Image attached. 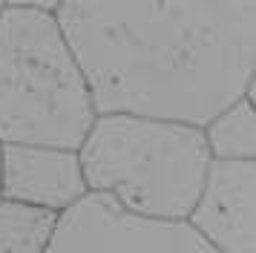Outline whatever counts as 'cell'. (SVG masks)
I'll return each mask as SVG.
<instances>
[{
    "mask_svg": "<svg viewBox=\"0 0 256 253\" xmlns=\"http://www.w3.org/2000/svg\"><path fill=\"white\" fill-rule=\"evenodd\" d=\"M95 115L204 126L254 98L256 3H58Z\"/></svg>",
    "mask_w": 256,
    "mask_h": 253,
    "instance_id": "cell-1",
    "label": "cell"
},
{
    "mask_svg": "<svg viewBox=\"0 0 256 253\" xmlns=\"http://www.w3.org/2000/svg\"><path fill=\"white\" fill-rule=\"evenodd\" d=\"M254 161H210L187 224L219 253L254 248Z\"/></svg>",
    "mask_w": 256,
    "mask_h": 253,
    "instance_id": "cell-5",
    "label": "cell"
},
{
    "mask_svg": "<svg viewBox=\"0 0 256 253\" xmlns=\"http://www.w3.org/2000/svg\"><path fill=\"white\" fill-rule=\"evenodd\" d=\"M46 253H219L187 222H156L86 193L60 213Z\"/></svg>",
    "mask_w": 256,
    "mask_h": 253,
    "instance_id": "cell-4",
    "label": "cell"
},
{
    "mask_svg": "<svg viewBox=\"0 0 256 253\" xmlns=\"http://www.w3.org/2000/svg\"><path fill=\"white\" fill-rule=\"evenodd\" d=\"M86 196L78 152L52 147L0 144V198L66 213Z\"/></svg>",
    "mask_w": 256,
    "mask_h": 253,
    "instance_id": "cell-6",
    "label": "cell"
},
{
    "mask_svg": "<svg viewBox=\"0 0 256 253\" xmlns=\"http://www.w3.org/2000/svg\"><path fill=\"white\" fill-rule=\"evenodd\" d=\"M254 98H242L224 112H219L202 132L208 141V152L213 161H254Z\"/></svg>",
    "mask_w": 256,
    "mask_h": 253,
    "instance_id": "cell-8",
    "label": "cell"
},
{
    "mask_svg": "<svg viewBox=\"0 0 256 253\" xmlns=\"http://www.w3.org/2000/svg\"><path fill=\"white\" fill-rule=\"evenodd\" d=\"M55 9L58 3L0 9V144L78 152L95 121Z\"/></svg>",
    "mask_w": 256,
    "mask_h": 253,
    "instance_id": "cell-2",
    "label": "cell"
},
{
    "mask_svg": "<svg viewBox=\"0 0 256 253\" xmlns=\"http://www.w3.org/2000/svg\"><path fill=\"white\" fill-rule=\"evenodd\" d=\"M0 9H3V3H0Z\"/></svg>",
    "mask_w": 256,
    "mask_h": 253,
    "instance_id": "cell-9",
    "label": "cell"
},
{
    "mask_svg": "<svg viewBox=\"0 0 256 253\" xmlns=\"http://www.w3.org/2000/svg\"><path fill=\"white\" fill-rule=\"evenodd\" d=\"M58 218V213L0 198V253H46Z\"/></svg>",
    "mask_w": 256,
    "mask_h": 253,
    "instance_id": "cell-7",
    "label": "cell"
},
{
    "mask_svg": "<svg viewBox=\"0 0 256 253\" xmlns=\"http://www.w3.org/2000/svg\"><path fill=\"white\" fill-rule=\"evenodd\" d=\"M86 193L156 222H187L210 167L196 126L136 115H95L78 150Z\"/></svg>",
    "mask_w": 256,
    "mask_h": 253,
    "instance_id": "cell-3",
    "label": "cell"
}]
</instances>
